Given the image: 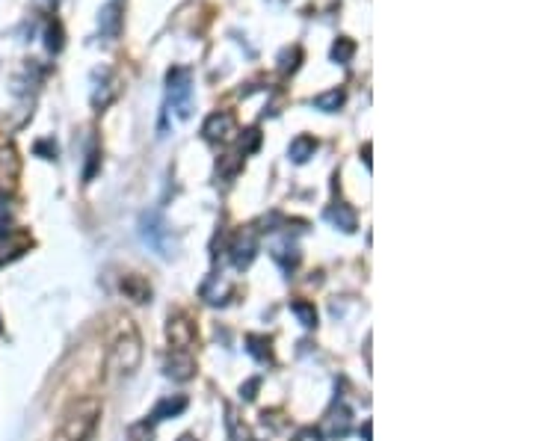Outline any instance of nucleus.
Listing matches in <instances>:
<instances>
[{"instance_id":"21","label":"nucleus","mask_w":533,"mask_h":441,"mask_svg":"<svg viewBox=\"0 0 533 441\" xmlns=\"http://www.w3.org/2000/svg\"><path fill=\"white\" fill-rule=\"evenodd\" d=\"M128 438H131V441H152L154 433H152V426H148V421H143V424H133V426H131Z\"/></svg>"},{"instance_id":"25","label":"nucleus","mask_w":533,"mask_h":441,"mask_svg":"<svg viewBox=\"0 0 533 441\" xmlns=\"http://www.w3.org/2000/svg\"><path fill=\"white\" fill-rule=\"evenodd\" d=\"M36 154H48L45 160L57 157V143H36Z\"/></svg>"},{"instance_id":"10","label":"nucleus","mask_w":533,"mask_h":441,"mask_svg":"<svg viewBox=\"0 0 533 441\" xmlns=\"http://www.w3.org/2000/svg\"><path fill=\"white\" fill-rule=\"evenodd\" d=\"M122 294H125L128 299H133V302H152V284H148V279H143V275H125L122 279Z\"/></svg>"},{"instance_id":"4","label":"nucleus","mask_w":533,"mask_h":441,"mask_svg":"<svg viewBox=\"0 0 533 441\" xmlns=\"http://www.w3.org/2000/svg\"><path fill=\"white\" fill-rule=\"evenodd\" d=\"M143 240L160 255H169V229L160 219V213H145L143 217Z\"/></svg>"},{"instance_id":"15","label":"nucleus","mask_w":533,"mask_h":441,"mask_svg":"<svg viewBox=\"0 0 533 441\" xmlns=\"http://www.w3.org/2000/svg\"><path fill=\"white\" fill-rule=\"evenodd\" d=\"M15 175H18V157H15V151H12V145L0 143V181L15 178Z\"/></svg>"},{"instance_id":"16","label":"nucleus","mask_w":533,"mask_h":441,"mask_svg":"<svg viewBox=\"0 0 533 441\" xmlns=\"http://www.w3.org/2000/svg\"><path fill=\"white\" fill-rule=\"evenodd\" d=\"M119 24H122V15H119V6L116 3H107L104 9H101V33L104 36H113L119 33Z\"/></svg>"},{"instance_id":"1","label":"nucleus","mask_w":533,"mask_h":441,"mask_svg":"<svg viewBox=\"0 0 533 441\" xmlns=\"http://www.w3.org/2000/svg\"><path fill=\"white\" fill-rule=\"evenodd\" d=\"M98 418H101V403L95 397H83L66 412L63 426H59V438L63 441H89Z\"/></svg>"},{"instance_id":"23","label":"nucleus","mask_w":533,"mask_h":441,"mask_svg":"<svg viewBox=\"0 0 533 441\" xmlns=\"http://www.w3.org/2000/svg\"><path fill=\"white\" fill-rule=\"evenodd\" d=\"M258 388H261V379L255 376V379H249V382H243V385H240V397H243V400H255Z\"/></svg>"},{"instance_id":"11","label":"nucleus","mask_w":533,"mask_h":441,"mask_svg":"<svg viewBox=\"0 0 533 441\" xmlns=\"http://www.w3.org/2000/svg\"><path fill=\"white\" fill-rule=\"evenodd\" d=\"M326 219L335 225V229H341V231H346V234H353L356 231V210L350 208V205H344V201H338V205H332L329 210H326Z\"/></svg>"},{"instance_id":"19","label":"nucleus","mask_w":533,"mask_h":441,"mask_svg":"<svg viewBox=\"0 0 533 441\" xmlns=\"http://www.w3.org/2000/svg\"><path fill=\"white\" fill-rule=\"evenodd\" d=\"M312 104H314L317 110H323V113H335V110L344 104V92H341V89H332V92H326V95H317Z\"/></svg>"},{"instance_id":"26","label":"nucleus","mask_w":533,"mask_h":441,"mask_svg":"<svg viewBox=\"0 0 533 441\" xmlns=\"http://www.w3.org/2000/svg\"><path fill=\"white\" fill-rule=\"evenodd\" d=\"M178 441H193V438H190V435H184V438H178Z\"/></svg>"},{"instance_id":"7","label":"nucleus","mask_w":533,"mask_h":441,"mask_svg":"<svg viewBox=\"0 0 533 441\" xmlns=\"http://www.w3.org/2000/svg\"><path fill=\"white\" fill-rule=\"evenodd\" d=\"M255 255H258L255 234L252 231H240L238 240L231 243V263H234V270H246L255 261Z\"/></svg>"},{"instance_id":"6","label":"nucleus","mask_w":533,"mask_h":441,"mask_svg":"<svg viewBox=\"0 0 533 441\" xmlns=\"http://www.w3.org/2000/svg\"><path fill=\"white\" fill-rule=\"evenodd\" d=\"M350 421H353V414L346 406H332L329 414L323 418V426H320V435H326V438H344L346 433H350Z\"/></svg>"},{"instance_id":"5","label":"nucleus","mask_w":533,"mask_h":441,"mask_svg":"<svg viewBox=\"0 0 533 441\" xmlns=\"http://www.w3.org/2000/svg\"><path fill=\"white\" fill-rule=\"evenodd\" d=\"M166 338L169 344L175 349H190L193 341H196V326L193 320L187 317V314H175V317H169L166 323Z\"/></svg>"},{"instance_id":"9","label":"nucleus","mask_w":533,"mask_h":441,"mask_svg":"<svg viewBox=\"0 0 533 441\" xmlns=\"http://www.w3.org/2000/svg\"><path fill=\"white\" fill-rule=\"evenodd\" d=\"M202 133L207 136L210 143H226V140H231L234 133V116L231 113H214L207 122H205V128H202Z\"/></svg>"},{"instance_id":"13","label":"nucleus","mask_w":533,"mask_h":441,"mask_svg":"<svg viewBox=\"0 0 533 441\" xmlns=\"http://www.w3.org/2000/svg\"><path fill=\"white\" fill-rule=\"evenodd\" d=\"M246 352L258 361V364H272V344H270V338H264V335H249L246 338Z\"/></svg>"},{"instance_id":"14","label":"nucleus","mask_w":533,"mask_h":441,"mask_svg":"<svg viewBox=\"0 0 533 441\" xmlns=\"http://www.w3.org/2000/svg\"><path fill=\"white\" fill-rule=\"evenodd\" d=\"M314 151H317V140L302 133V136H296V140L291 143V160L293 163H305L308 157H314Z\"/></svg>"},{"instance_id":"18","label":"nucleus","mask_w":533,"mask_h":441,"mask_svg":"<svg viewBox=\"0 0 533 441\" xmlns=\"http://www.w3.org/2000/svg\"><path fill=\"white\" fill-rule=\"evenodd\" d=\"M353 54H356V45H353V39H346V36H341V39L332 45V59L341 62V66H346V62L353 59Z\"/></svg>"},{"instance_id":"8","label":"nucleus","mask_w":533,"mask_h":441,"mask_svg":"<svg viewBox=\"0 0 533 441\" xmlns=\"http://www.w3.org/2000/svg\"><path fill=\"white\" fill-rule=\"evenodd\" d=\"M166 376L175 382H187L196 376V359L190 356L187 349H175L172 356L166 359Z\"/></svg>"},{"instance_id":"3","label":"nucleus","mask_w":533,"mask_h":441,"mask_svg":"<svg viewBox=\"0 0 533 441\" xmlns=\"http://www.w3.org/2000/svg\"><path fill=\"white\" fill-rule=\"evenodd\" d=\"M166 80H169V104H172V110H175L181 119H187L190 110H193V101H190V95H193L190 71L187 68H172Z\"/></svg>"},{"instance_id":"12","label":"nucleus","mask_w":533,"mask_h":441,"mask_svg":"<svg viewBox=\"0 0 533 441\" xmlns=\"http://www.w3.org/2000/svg\"><path fill=\"white\" fill-rule=\"evenodd\" d=\"M187 409V397L184 394H175V397H166L160 400L154 412H152V421H166V418H178V414Z\"/></svg>"},{"instance_id":"24","label":"nucleus","mask_w":533,"mask_h":441,"mask_svg":"<svg viewBox=\"0 0 533 441\" xmlns=\"http://www.w3.org/2000/svg\"><path fill=\"white\" fill-rule=\"evenodd\" d=\"M293 441H323V435H320L314 426H305V430H300L293 435Z\"/></svg>"},{"instance_id":"2","label":"nucleus","mask_w":533,"mask_h":441,"mask_svg":"<svg viewBox=\"0 0 533 441\" xmlns=\"http://www.w3.org/2000/svg\"><path fill=\"white\" fill-rule=\"evenodd\" d=\"M110 359H113V368L119 373H133L140 368V359H143V341H140V332L131 320H122L119 332L113 338V349H110Z\"/></svg>"},{"instance_id":"20","label":"nucleus","mask_w":533,"mask_h":441,"mask_svg":"<svg viewBox=\"0 0 533 441\" xmlns=\"http://www.w3.org/2000/svg\"><path fill=\"white\" fill-rule=\"evenodd\" d=\"M226 426H228V441H255L252 438V433L246 430V426L234 418V414L228 412V421H226Z\"/></svg>"},{"instance_id":"22","label":"nucleus","mask_w":533,"mask_h":441,"mask_svg":"<svg viewBox=\"0 0 533 441\" xmlns=\"http://www.w3.org/2000/svg\"><path fill=\"white\" fill-rule=\"evenodd\" d=\"M59 48H63V30H59V24H54V27H48V50Z\"/></svg>"},{"instance_id":"17","label":"nucleus","mask_w":533,"mask_h":441,"mask_svg":"<svg viewBox=\"0 0 533 441\" xmlns=\"http://www.w3.org/2000/svg\"><path fill=\"white\" fill-rule=\"evenodd\" d=\"M291 311L296 314V317H300V323L305 326V329H314V326H317V311H314L312 302L293 299V302H291Z\"/></svg>"}]
</instances>
